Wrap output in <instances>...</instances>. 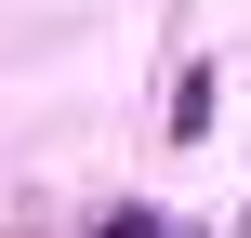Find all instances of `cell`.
<instances>
[{
    "label": "cell",
    "instance_id": "cell-1",
    "mask_svg": "<svg viewBox=\"0 0 251 238\" xmlns=\"http://www.w3.org/2000/svg\"><path fill=\"white\" fill-rule=\"evenodd\" d=\"M159 132H172V146H199V132H212V66H185V79H172V106H159Z\"/></svg>",
    "mask_w": 251,
    "mask_h": 238
},
{
    "label": "cell",
    "instance_id": "cell-2",
    "mask_svg": "<svg viewBox=\"0 0 251 238\" xmlns=\"http://www.w3.org/2000/svg\"><path fill=\"white\" fill-rule=\"evenodd\" d=\"M106 238H172V225H159V212H106Z\"/></svg>",
    "mask_w": 251,
    "mask_h": 238
}]
</instances>
